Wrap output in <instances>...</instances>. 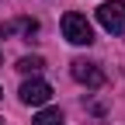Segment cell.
Returning a JSON list of instances; mask_svg holds the SVG:
<instances>
[{
  "label": "cell",
  "instance_id": "2",
  "mask_svg": "<svg viewBox=\"0 0 125 125\" xmlns=\"http://www.w3.org/2000/svg\"><path fill=\"white\" fill-rule=\"evenodd\" d=\"M97 21L104 31H111V35H125V4L122 0H104L97 7Z\"/></svg>",
  "mask_w": 125,
  "mask_h": 125
},
{
  "label": "cell",
  "instance_id": "8",
  "mask_svg": "<svg viewBox=\"0 0 125 125\" xmlns=\"http://www.w3.org/2000/svg\"><path fill=\"white\" fill-rule=\"evenodd\" d=\"M0 97H4V90H0Z\"/></svg>",
  "mask_w": 125,
  "mask_h": 125
},
{
  "label": "cell",
  "instance_id": "5",
  "mask_svg": "<svg viewBox=\"0 0 125 125\" xmlns=\"http://www.w3.org/2000/svg\"><path fill=\"white\" fill-rule=\"evenodd\" d=\"M10 31H21L24 38H31L38 31V21H31V18H21V21H14V24H0V35H10Z\"/></svg>",
  "mask_w": 125,
  "mask_h": 125
},
{
  "label": "cell",
  "instance_id": "7",
  "mask_svg": "<svg viewBox=\"0 0 125 125\" xmlns=\"http://www.w3.org/2000/svg\"><path fill=\"white\" fill-rule=\"evenodd\" d=\"M42 66H45L42 56H24V59H18V70H21V73H38Z\"/></svg>",
  "mask_w": 125,
  "mask_h": 125
},
{
  "label": "cell",
  "instance_id": "3",
  "mask_svg": "<svg viewBox=\"0 0 125 125\" xmlns=\"http://www.w3.org/2000/svg\"><path fill=\"white\" fill-rule=\"evenodd\" d=\"M70 73H73V80H80V83H87V87H101L104 83V73L97 70V62H87V59H73L70 62Z\"/></svg>",
  "mask_w": 125,
  "mask_h": 125
},
{
  "label": "cell",
  "instance_id": "4",
  "mask_svg": "<svg viewBox=\"0 0 125 125\" xmlns=\"http://www.w3.org/2000/svg\"><path fill=\"white\" fill-rule=\"evenodd\" d=\"M18 94H21L24 104H45V101L52 97V87L45 83V80H24Z\"/></svg>",
  "mask_w": 125,
  "mask_h": 125
},
{
  "label": "cell",
  "instance_id": "6",
  "mask_svg": "<svg viewBox=\"0 0 125 125\" xmlns=\"http://www.w3.org/2000/svg\"><path fill=\"white\" fill-rule=\"evenodd\" d=\"M31 125H62V111L59 108H45V111H38L31 118Z\"/></svg>",
  "mask_w": 125,
  "mask_h": 125
},
{
  "label": "cell",
  "instance_id": "1",
  "mask_svg": "<svg viewBox=\"0 0 125 125\" xmlns=\"http://www.w3.org/2000/svg\"><path fill=\"white\" fill-rule=\"evenodd\" d=\"M62 35H66V42H73V45H90L94 42V28H90V21L83 18V14L70 10V14H62Z\"/></svg>",
  "mask_w": 125,
  "mask_h": 125
}]
</instances>
